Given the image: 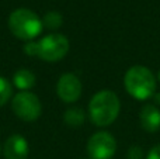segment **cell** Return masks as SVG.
Returning a JSON list of instances; mask_svg holds the SVG:
<instances>
[{
    "mask_svg": "<svg viewBox=\"0 0 160 159\" xmlns=\"http://www.w3.org/2000/svg\"><path fill=\"white\" fill-rule=\"evenodd\" d=\"M115 151L117 141L107 131L96 132L87 142V155L90 159H111Z\"/></svg>",
    "mask_w": 160,
    "mask_h": 159,
    "instance_id": "cell-6",
    "label": "cell"
},
{
    "mask_svg": "<svg viewBox=\"0 0 160 159\" xmlns=\"http://www.w3.org/2000/svg\"><path fill=\"white\" fill-rule=\"evenodd\" d=\"M146 159H160V144L155 145L149 152H148Z\"/></svg>",
    "mask_w": 160,
    "mask_h": 159,
    "instance_id": "cell-14",
    "label": "cell"
},
{
    "mask_svg": "<svg viewBox=\"0 0 160 159\" xmlns=\"http://www.w3.org/2000/svg\"><path fill=\"white\" fill-rule=\"evenodd\" d=\"M13 83L20 92H28L35 85V75L28 69H18L13 76Z\"/></svg>",
    "mask_w": 160,
    "mask_h": 159,
    "instance_id": "cell-10",
    "label": "cell"
},
{
    "mask_svg": "<svg viewBox=\"0 0 160 159\" xmlns=\"http://www.w3.org/2000/svg\"><path fill=\"white\" fill-rule=\"evenodd\" d=\"M8 28L14 37L31 41L42 33V20L30 8H17L8 17Z\"/></svg>",
    "mask_w": 160,
    "mask_h": 159,
    "instance_id": "cell-4",
    "label": "cell"
},
{
    "mask_svg": "<svg viewBox=\"0 0 160 159\" xmlns=\"http://www.w3.org/2000/svg\"><path fill=\"white\" fill-rule=\"evenodd\" d=\"M11 96H13V86H11V83L6 78L0 76V106L10 101Z\"/></svg>",
    "mask_w": 160,
    "mask_h": 159,
    "instance_id": "cell-12",
    "label": "cell"
},
{
    "mask_svg": "<svg viewBox=\"0 0 160 159\" xmlns=\"http://www.w3.org/2000/svg\"><path fill=\"white\" fill-rule=\"evenodd\" d=\"M11 109L14 114L22 121H35L41 115L42 106L38 96L31 92H18L11 100Z\"/></svg>",
    "mask_w": 160,
    "mask_h": 159,
    "instance_id": "cell-5",
    "label": "cell"
},
{
    "mask_svg": "<svg viewBox=\"0 0 160 159\" xmlns=\"http://www.w3.org/2000/svg\"><path fill=\"white\" fill-rule=\"evenodd\" d=\"M62 21H63V18H62V16L58 13V11H49V13L45 14L44 20H42V24L47 25V27L51 28V30H53V28L61 27Z\"/></svg>",
    "mask_w": 160,
    "mask_h": 159,
    "instance_id": "cell-13",
    "label": "cell"
},
{
    "mask_svg": "<svg viewBox=\"0 0 160 159\" xmlns=\"http://www.w3.org/2000/svg\"><path fill=\"white\" fill-rule=\"evenodd\" d=\"M63 118H65V123H66L68 126L79 127L84 123L86 115H84V111H83L82 109H79V107H72V109L66 110Z\"/></svg>",
    "mask_w": 160,
    "mask_h": 159,
    "instance_id": "cell-11",
    "label": "cell"
},
{
    "mask_svg": "<svg viewBox=\"0 0 160 159\" xmlns=\"http://www.w3.org/2000/svg\"><path fill=\"white\" fill-rule=\"evenodd\" d=\"M56 93L65 103H75L82 95V82L75 73H63L56 83Z\"/></svg>",
    "mask_w": 160,
    "mask_h": 159,
    "instance_id": "cell-7",
    "label": "cell"
},
{
    "mask_svg": "<svg viewBox=\"0 0 160 159\" xmlns=\"http://www.w3.org/2000/svg\"><path fill=\"white\" fill-rule=\"evenodd\" d=\"M28 142L22 135L14 134L6 140L3 146L4 159H27L28 156Z\"/></svg>",
    "mask_w": 160,
    "mask_h": 159,
    "instance_id": "cell-8",
    "label": "cell"
},
{
    "mask_svg": "<svg viewBox=\"0 0 160 159\" xmlns=\"http://www.w3.org/2000/svg\"><path fill=\"white\" fill-rule=\"evenodd\" d=\"M129 159H142V149L139 146H132L129 149Z\"/></svg>",
    "mask_w": 160,
    "mask_h": 159,
    "instance_id": "cell-15",
    "label": "cell"
},
{
    "mask_svg": "<svg viewBox=\"0 0 160 159\" xmlns=\"http://www.w3.org/2000/svg\"><path fill=\"white\" fill-rule=\"evenodd\" d=\"M0 152H2V148H0Z\"/></svg>",
    "mask_w": 160,
    "mask_h": 159,
    "instance_id": "cell-17",
    "label": "cell"
},
{
    "mask_svg": "<svg viewBox=\"0 0 160 159\" xmlns=\"http://www.w3.org/2000/svg\"><path fill=\"white\" fill-rule=\"evenodd\" d=\"M121 110L118 96L111 90H100L88 103V115L97 127H108L117 120Z\"/></svg>",
    "mask_w": 160,
    "mask_h": 159,
    "instance_id": "cell-1",
    "label": "cell"
},
{
    "mask_svg": "<svg viewBox=\"0 0 160 159\" xmlns=\"http://www.w3.org/2000/svg\"><path fill=\"white\" fill-rule=\"evenodd\" d=\"M156 80L160 82V70H159V73H158V78H156Z\"/></svg>",
    "mask_w": 160,
    "mask_h": 159,
    "instance_id": "cell-16",
    "label": "cell"
},
{
    "mask_svg": "<svg viewBox=\"0 0 160 159\" xmlns=\"http://www.w3.org/2000/svg\"><path fill=\"white\" fill-rule=\"evenodd\" d=\"M142 128L148 132H156L160 130V110L153 104H146L141 110Z\"/></svg>",
    "mask_w": 160,
    "mask_h": 159,
    "instance_id": "cell-9",
    "label": "cell"
},
{
    "mask_svg": "<svg viewBox=\"0 0 160 159\" xmlns=\"http://www.w3.org/2000/svg\"><path fill=\"white\" fill-rule=\"evenodd\" d=\"M69 51V39L63 34L52 33L39 41H30L24 47V52L30 56H37L47 62H56L65 58Z\"/></svg>",
    "mask_w": 160,
    "mask_h": 159,
    "instance_id": "cell-2",
    "label": "cell"
},
{
    "mask_svg": "<svg viewBox=\"0 0 160 159\" xmlns=\"http://www.w3.org/2000/svg\"><path fill=\"white\" fill-rule=\"evenodd\" d=\"M124 86L133 99L148 100L156 93V76L146 66L136 65L127 70Z\"/></svg>",
    "mask_w": 160,
    "mask_h": 159,
    "instance_id": "cell-3",
    "label": "cell"
}]
</instances>
